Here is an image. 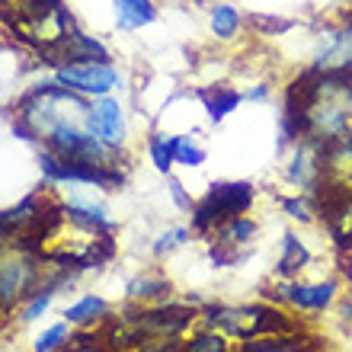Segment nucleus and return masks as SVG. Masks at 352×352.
<instances>
[{
  "instance_id": "nucleus-1",
  "label": "nucleus",
  "mask_w": 352,
  "mask_h": 352,
  "mask_svg": "<svg viewBox=\"0 0 352 352\" xmlns=\"http://www.w3.org/2000/svg\"><path fill=\"white\" fill-rule=\"evenodd\" d=\"M205 327H214V330H221L228 340H256V336H276V333H292L295 324L288 320L282 311L269 305H237V307H212V311H205L202 317Z\"/></svg>"
},
{
  "instance_id": "nucleus-2",
  "label": "nucleus",
  "mask_w": 352,
  "mask_h": 352,
  "mask_svg": "<svg viewBox=\"0 0 352 352\" xmlns=\"http://www.w3.org/2000/svg\"><path fill=\"white\" fill-rule=\"evenodd\" d=\"M256 202V186L234 179V183H214L208 192L192 202V231L202 237H212L214 228H221L234 214L250 212Z\"/></svg>"
},
{
  "instance_id": "nucleus-3",
  "label": "nucleus",
  "mask_w": 352,
  "mask_h": 352,
  "mask_svg": "<svg viewBox=\"0 0 352 352\" xmlns=\"http://www.w3.org/2000/svg\"><path fill=\"white\" fill-rule=\"evenodd\" d=\"M276 301L288 305L298 314H324L340 301V282L336 278H317V282H301V278H278Z\"/></svg>"
},
{
  "instance_id": "nucleus-4",
  "label": "nucleus",
  "mask_w": 352,
  "mask_h": 352,
  "mask_svg": "<svg viewBox=\"0 0 352 352\" xmlns=\"http://www.w3.org/2000/svg\"><path fill=\"white\" fill-rule=\"evenodd\" d=\"M55 80L67 90L80 93V96H106L122 84V74L109 61H71V65H58L55 67Z\"/></svg>"
},
{
  "instance_id": "nucleus-5",
  "label": "nucleus",
  "mask_w": 352,
  "mask_h": 352,
  "mask_svg": "<svg viewBox=\"0 0 352 352\" xmlns=\"http://www.w3.org/2000/svg\"><path fill=\"white\" fill-rule=\"evenodd\" d=\"M38 263L29 253L10 247L0 253V307H13L36 292Z\"/></svg>"
},
{
  "instance_id": "nucleus-6",
  "label": "nucleus",
  "mask_w": 352,
  "mask_h": 352,
  "mask_svg": "<svg viewBox=\"0 0 352 352\" xmlns=\"http://www.w3.org/2000/svg\"><path fill=\"white\" fill-rule=\"evenodd\" d=\"M285 179L295 186V192L320 195V189H324V160H320V144L317 141H292V154L285 160Z\"/></svg>"
},
{
  "instance_id": "nucleus-7",
  "label": "nucleus",
  "mask_w": 352,
  "mask_h": 352,
  "mask_svg": "<svg viewBox=\"0 0 352 352\" xmlns=\"http://www.w3.org/2000/svg\"><path fill=\"white\" fill-rule=\"evenodd\" d=\"M192 311L186 307H164V311H141L131 317V340H179L192 324Z\"/></svg>"
},
{
  "instance_id": "nucleus-8",
  "label": "nucleus",
  "mask_w": 352,
  "mask_h": 352,
  "mask_svg": "<svg viewBox=\"0 0 352 352\" xmlns=\"http://www.w3.org/2000/svg\"><path fill=\"white\" fill-rule=\"evenodd\" d=\"M87 129H90L96 138L106 141V144H112V148H122V144H125V135H129L122 102L112 100L109 93H106V96H93L90 112H87Z\"/></svg>"
},
{
  "instance_id": "nucleus-9",
  "label": "nucleus",
  "mask_w": 352,
  "mask_h": 352,
  "mask_svg": "<svg viewBox=\"0 0 352 352\" xmlns=\"http://www.w3.org/2000/svg\"><path fill=\"white\" fill-rule=\"evenodd\" d=\"M65 218L71 224H77L80 231L87 234H109L116 231V221H112L109 214H106V208L102 205H93V202H80V199H71V202L65 205Z\"/></svg>"
},
{
  "instance_id": "nucleus-10",
  "label": "nucleus",
  "mask_w": 352,
  "mask_h": 352,
  "mask_svg": "<svg viewBox=\"0 0 352 352\" xmlns=\"http://www.w3.org/2000/svg\"><path fill=\"white\" fill-rule=\"evenodd\" d=\"M307 266H311V250H307V243L288 231L285 237H282V243H278V263H276L278 278H298Z\"/></svg>"
},
{
  "instance_id": "nucleus-11",
  "label": "nucleus",
  "mask_w": 352,
  "mask_h": 352,
  "mask_svg": "<svg viewBox=\"0 0 352 352\" xmlns=\"http://www.w3.org/2000/svg\"><path fill=\"white\" fill-rule=\"evenodd\" d=\"M157 19V7L154 0H116V23L122 32L131 29H144Z\"/></svg>"
},
{
  "instance_id": "nucleus-12",
  "label": "nucleus",
  "mask_w": 352,
  "mask_h": 352,
  "mask_svg": "<svg viewBox=\"0 0 352 352\" xmlns=\"http://www.w3.org/2000/svg\"><path fill=\"white\" fill-rule=\"evenodd\" d=\"M208 29L218 42H234L243 32V16L234 3H214L208 10Z\"/></svg>"
},
{
  "instance_id": "nucleus-13",
  "label": "nucleus",
  "mask_w": 352,
  "mask_h": 352,
  "mask_svg": "<svg viewBox=\"0 0 352 352\" xmlns=\"http://www.w3.org/2000/svg\"><path fill=\"white\" fill-rule=\"evenodd\" d=\"M199 100H202L205 112H208V119H212V122H224L243 102V93L234 90V87H208V90L199 93Z\"/></svg>"
},
{
  "instance_id": "nucleus-14",
  "label": "nucleus",
  "mask_w": 352,
  "mask_h": 352,
  "mask_svg": "<svg viewBox=\"0 0 352 352\" xmlns=\"http://www.w3.org/2000/svg\"><path fill=\"white\" fill-rule=\"evenodd\" d=\"M109 314V305H106V298L100 295H84L80 301H74V305L65 311V320L71 327H87L93 324V320H100V317Z\"/></svg>"
},
{
  "instance_id": "nucleus-15",
  "label": "nucleus",
  "mask_w": 352,
  "mask_h": 352,
  "mask_svg": "<svg viewBox=\"0 0 352 352\" xmlns=\"http://www.w3.org/2000/svg\"><path fill=\"white\" fill-rule=\"evenodd\" d=\"M148 154H151V164L157 167V173L170 176V170L176 167V135L154 131L148 138Z\"/></svg>"
},
{
  "instance_id": "nucleus-16",
  "label": "nucleus",
  "mask_w": 352,
  "mask_h": 352,
  "mask_svg": "<svg viewBox=\"0 0 352 352\" xmlns=\"http://www.w3.org/2000/svg\"><path fill=\"white\" fill-rule=\"evenodd\" d=\"M176 164L179 167H202L205 164V148L199 141V131L176 135Z\"/></svg>"
},
{
  "instance_id": "nucleus-17",
  "label": "nucleus",
  "mask_w": 352,
  "mask_h": 352,
  "mask_svg": "<svg viewBox=\"0 0 352 352\" xmlns=\"http://www.w3.org/2000/svg\"><path fill=\"white\" fill-rule=\"evenodd\" d=\"M186 349L189 352H224L228 349V336H224L221 330H214V327L202 324V330H195V333L189 336Z\"/></svg>"
},
{
  "instance_id": "nucleus-18",
  "label": "nucleus",
  "mask_w": 352,
  "mask_h": 352,
  "mask_svg": "<svg viewBox=\"0 0 352 352\" xmlns=\"http://www.w3.org/2000/svg\"><path fill=\"white\" fill-rule=\"evenodd\" d=\"M52 298H55V285L48 288H36L32 295L26 298V305H23V311H19V320H36V317H42L52 307Z\"/></svg>"
},
{
  "instance_id": "nucleus-19",
  "label": "nucleus",
  "mask_w": 352,
  "mask_h": 352,
  "mask_svg": "<svg viewBox=\"0 0 352 352\" xmlns=\"http://www.w3.org/2000/svg\"><path fill=\"white\" fill-rule=\"evenodd\" d=\"M164 292H170V282L164 276H154V272H148V276H138L135 282L129 285V295L131 298H157L164 295Z\"/></svg>"
},
{
  "instance_id": "nucleus-20",
  "label": "nucleus",
  "mask_w": 352,
  "mask_h": 352,
  "mask_svg": "<svg viewBox=\"0 0 352 352\" xmlns=\"http://www.w3.org/2000/svg\"><path fill=\"white\" fill-rule=\"evenodd\" d=\"M189 237H192V231H189V228H170V231H164V234L157 237V241H154L151 253H154L157 260H164L167 253L179 250V247H183V243L189 241Z\"/></svg>"
},
{
  "instance_id": "nucleus-21",
  "label": "nucleus",
  "mask_w": 352,
  "mask_h": 352,
  "mask_svg": "<svg viewBox=\"0 0 352 352\" xmlns=\"http://www.w3.org/2000/svg\"><path fill=\"white\" fill-rule=\"evenodd\" d=\"M311 199L314 195H305V192H295L288 195V199H282V208H285V214L292 218V221H314V208H311Z\"/></svg>"
},
{
  "instance_id": "nucleus-22",
  "label": "nucleus",
  "mask_w": 352,
  "mask_h": 352,
  "mask_svg": "<svg viewBox=\"0 0 352 352\" xmlns=\"http://www.w3.org/2000/svg\"><path fill=\"white\" fill-rule=\"evenodd\" d=\"M67 340H71V324H55V327H48L45 333H38L36 340V349L38 352H55L61 349V346H67Z\"/></svg>"
},
{
  "instance_id": "nucleus-23",
  "label": "nucleus",
  "mask_w": 352,
  "mask_h": 352,
  "mask_svg": "<svg viewBox=\"0 0 352 352\" xmlns=\"http://www.w3.org/2000/svg\"><path fill=\"white\" fill-rule=\"evenodd\" d=\"M340 36H343V71L352 74V13L340 19Z\"/></svg>"
},
{
  "instance_id": "nucleus-24",
  "label": "nucleus",
  "mask_w": 352,
  "mask_h": 352,
  "mask_svg": "<svg viewBox=\"0 0 352 352\" xmlns=\"http://www.w3.org/2000/svg\"><path fill=\"white\" fill-rule=\"evenodd\" d=\"M272 96V87L269 84H256L253 90H243V100L247 102H266Z\"/></svg>"
},
{
  "instance_id": "nucleus-25",
  "label": "nucleus",
  "mask_w": 352,
  "mask_h": 352,
  "mask_svg": "<svg viewBox=\"0 0 352 352\" xmlns=\"http://www.w3.org/2000/svg\"><path fill=\"white\" fill-rule=\"evenodd\" d=\"M349 131H352V100H349Z\"/></svg>"
}]
</instances>
